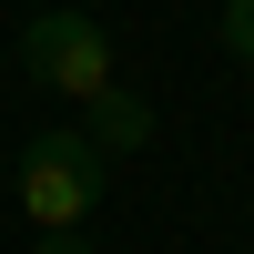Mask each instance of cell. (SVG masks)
<instances>
[{
  "label": "cell",
  "mask_w": 254,
  "mask_h": 254,
  "mask_svg": "<svg viewBox=\"0 0 254 254\" xmlns=\"http://www.w3.org/2000/svg\"><path fill=\"white\" fill-rule=\"evenodd\" d=\"M102 173H112V163H102L81 132L20 142V214H31V234H81L92 203H102Z\"/></svg>",
  "instance_id": "6da1fadb"
},
{
  "label": "cell",
  "mask_w": 254,
  "mask_h": 254,
  "mask_svg": "<svg viewBox=\"0 0 254 254\" xmlns=\"http://www.w3.org/2000/svg\"><path fill=\"white\" fill-rule=\"evenodd\" d=\"M31 254H92V244H81V234H41Z\"/></svg>",
  "instance_id": "5b68a950"
},
{
  "label": "cell",
  "mask_w": 254,
  "mask_h": 254,
  "mask_svg": "<svg viewBox=\"0 0 254 254\" xmlns=\"http://www.w3.org/2000/svg\"><path fill=\"white\" fill-rule=\"evenodd\" d=\"M20 71H31L41 92L81 102V112H92L102 92H122L112 41H102V20H92V10H31V31H20Z\"/></svg>",
  "instance_id": "7a4b0ae2"
},
{
  "label": "cell",
  "mask_w": 254,
  "mask_h": 254,
  "mask_svg": "<svg viewBox=\"0 0 254 254\" xmlns=\"http://www.w3.org/2000/svg\"><path fill=\"white\" fill-rule=\"evenodd\" d=\"M81 142H92L102 163H132L142 142H153V102H142V92H102L92 122H81Z\"/></svg>",
  "instance_id": "3957f363"
},
{
  "label": "cell",
  "mask_w": 254,
  "mask_h": 254,
  "mask_svg": "<svg viewBox=\"0 0 254 254\" xmlns=\"http://www.w3.org/2000/svg\"><path fill=\"white\" fill-rule=\"evenodd\" d=\"M214 20H224V61L254 71V0H234V10H214Z\"/></svg>",
  "instance_id": "277c9868"
},
{
  "label": "cell",
  "mask_w": 254,
  "mask_h": 254,
  "mask_svg": "<svg viewBox=\"0 0 254 254\" xmlns=\"http://www.w3.org/2000/svg\"><path fill=\"white\" fill-rule=\"evenodd\" d=\"M214 10H234V0H214Z\"/></svg>",
  "instance_id": "8992f818"
}]
</instances>
